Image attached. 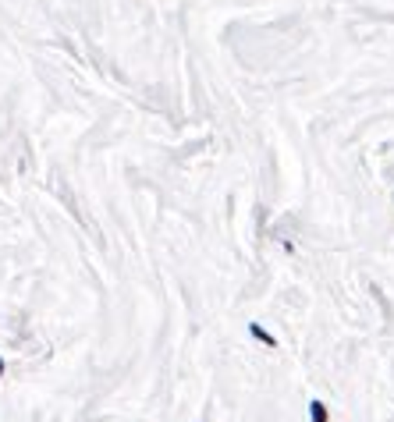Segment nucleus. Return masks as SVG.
Listing matches in <instances>:
<instances>
[{"mask_svg": "<svg viewBox=\"0 0 394 422\" xmlns=\"http://www.w3.org/2000/svg\"><path fill=\"white\" fill-rule=\"evenodd\" d=\"M0 376H4V358H0Z\"/></svg>", "mask_w": 394, "mask_h": 422, "instance_id": "3", "label": "nucleus"}, {"mask_svg": "<svg viewBox=\"0 0 394 422\" xmlns=\"http://www.w3.org/2000/svg\"><path fill=\"white\" fill-rule=\"evenodd\" d=\"M309 422H330V412H327V405L316 397V401H309Z\"/></svg>", "mask_w": 394, "mask_h": 422, "instance_id": "2", "label": "nucleus"}, {"mask_svg": "<svg viewBox=\"0 0 394 422\" xmlns=\"http://www.w3.org/2000/svg\"><path fill=\"white\" fill-rule=\"evenodd\" d=\"M248 333H253V337H256V341H259V344H266V348H277V337H274L270 330H266V327H259L256 320H253V323H248Z\"/></svg>", "mask_w": 394, "mask_h": 422, "instance_id": "1", "label": "nucleus"}]
</instances>
